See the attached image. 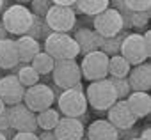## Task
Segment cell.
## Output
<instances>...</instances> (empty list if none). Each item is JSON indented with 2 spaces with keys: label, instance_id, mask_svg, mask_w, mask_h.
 Wrapping results in <instances>:
<instances>
[{
  "label": "cell",
  "instance_id": "25",
  "mask_svg": "<svg viewBox=\"0 0 151 140\" xmlns=\"http://www.w3.org/2000/svg\"><path fill=\"white\" fill-rule=\"evenodd\" d=\"M30 66L34 67V71L39 75V76H46V75H50L52 71H53V67H55V60L48 55V53H45L43 50L34 57V60L30 62Z\"/></svg>",
  "mask_w": 151,
  "mask_h": 140
},
{
  "label": "cell",
  "instance_id": "36",
  "mask_svg": "<svg viewBox=\"0 0 151 140\" xmlns=\"http://www.w3.org/2000/svg\"><path fill=\"white\" fill-rule=\"evenodd\" d=\"M4 39H9V34L6 32V29H4V25H2V21H0V41H4Z\"/></svg>",
  "mask_w": 151,
  "mask_h": 140
},
{
  "label": "cell",
  "instance_id": "2",
  "mask_svg": "<svg viewBox=\"0 0 151 140\" xmlns=\"http://www.w3.org/2000/svg\"><path fill=\"white\" fill-rule=\"evenodd\" d=\"M57 112L60 114V117H69V119H80L87 114V99L82 84H78L73 89L59 92Z\"/></svg>",
  "mask_w": 151,
  "mask_h": 140
},
{
  "label": "cell",
  "instance_id": "38",
  "mask_svg": "<svg viewBox=\"0 0 151 140\" xmlns=\"http://www.w3.org/2000/svg\"><path fill=\"white\" fill-rule=\"evenodd\" d=\"M6 108H7V106L4 105V101H2V99H0V115H2V114L6 112Z\"/></svg>",
  "mask_w": 151,
  "mask_h": 140
},
{
  "label": "cell",
  "instance_id": "13",
  "mask_svg": "<svg viewBox=\"0 0 151 140\" xmlns=\"http://www.w3.org/2000/svg\"><path fill=\"white\" fill-rule=\"evenodd\" d=\"M25 89L18 82L16 76L13 75H4L0 76V99L4 101L6 106H14L23 103Z\"/></svg>",
  "mask_w": 151,
  "mask_h": 140
},
{
  "label": "cell",
  "instance_id": "23",
  "mask_svg": "<svg viewBox=\"0 0 151 140\" xmlns=\"http://www.w3.org/2000/svg\"><path fill=\"white\" fill-rule=\"evenodd\" d=\"M59 121H60V114L55 108H46L36 114V122H37V128H41V131H53Z\"/></svg>",
  "mask_w": 151,
  "mask_h": 140
},
{
  "label": "cell",
  "instance_id": "17",
  "mask_svg": "<svg viewBox=\"0 0 151 140\" xmlns=\"http://www.w3.org/2000/svg\"><path fill=\"white\" fill-rule=\"evenodd\" d=\"M16 43V51H18V60L20 64H30L34 60V57L41 51V44L39 41L29 37V36H20L14 39Z\"/></svg>",
  "mask_w": 151,
  "mask_h": 140
},
{
  "label": "cell",
  "instance_id": "5",
  "mask_svg": "<svg viewBox=\"0 0 151 140\" xmlns=\"http://www.w3.org/2000/svg\"><path fill=\"white\" fill-rule=\"evenodd\" d=\"M45 53H48L53 60H75L80 55V50L69 34H55L52 32L45 39Z\"/></svg>",
  "mask_w": 151,
  "mask_h": 140
},
{
  "label": "cell",
  "instance_id": "31",
  "mask_svg": "<svg viewBox=\"0 0 151 140\" xmlns=\"http://www.w3.org/2000/svg\"><path fill=\"white\" fill-rule=\"evenodd\" d=\"M43 25H45V21L41 20V18H32V23H30V27H29V30H27V34L25 36H29V37H32V39H41V36H43Z\"/></svg>",
  "mask_w": 151,
  "mask_h": 140
},
{
  "label": "cell",
  "instance_id": "30",
  "mask_svg": "<svg viewBox=\"0 0 151 140\" xmlns=\"http://www.w3.org/2000/svg\"><path fill=\"white\" fill-rule=\"evenodd\" d=\"M50 6H52V2H48V0H34V2L30 4V13H32V16L43 20L45 14L48 13Z\"/></svg>",
  "mask_w": 151,
  "mask_h": 140
},
{
  "label": "cell",
  "instance_id": "22",
  "mask_svg": "<svg viewBox=\"0 0 151 140\" xmlns=\"http://www.w3.org/2000/svg\"><path fill=\"white\" fill-rule=\"evenodd\" d=\"M121 18H123V29L128 30V29H146L147 21H149V13H132L128 11L126 7H123L119 11Z\"/></svg>",
  "mask_w": 151,
  "mask_h": 140
},
{
  "label": "cell",
  "instance_id": "16",
  "mask_svg": "<svg viewBox=\"0 0 151 140\" xmlns=\"http://www.w3.org/2000/svg\"><path fill=\"white\" fill-rule=\"evenodd\" d=\"M73 39L77 43L80 53H84V55H87L91 51H98L103 43V37H100L93 29H87V27H78L75 30Z\"/></svg>",
  "mask_w": 151,
  "mask_h": 140
},
{
  "label": "cell",
  "instance_id": "19",
  "mask_svg": "<svg viewBox=\"0 0 151 140\" xmlns=\"http://www.w3.org/2000/svg\"><path fill=\"white\" fill-rule=\"evenodd\" d=\"M124 101H126L128 108L132 110V114L137 117V121L149 115V110H151L149 92H130V96Z\"/></svg>",
  "mask_w": 151,
  "mask_h": 140
},
{
  "label": "cell",
  "instance_id": "26",
  "mask_svg": "<svg viewBox=\"0 0 151 140\" xmlns=\"http://www.w3.org/2000/svg\"><path fill=\"white\" fill-rule=\"evenodd\" d=\"M16 78H18V82L22 84L23 89H29V87H32V85H36V84L41 82V76L34 71V67H32L30 64H25V66L20 64L18 73H16Z\"/></svg>",
  "mask_w": 151,
  "mask_h": 140
},
{
  "label": "cell",
  "instance_id": "24",
  "mask_svg": "<svg viewBox=\"0 0 151 140\" xmlns=\"http://www.w3.org/2000/svg\"><path fill=\"white\" fill-rule=\"evenodd\" d=\"M130 69L132 66L121 55L109 57V78H126Z\"/></svg>",
  "mask_w": 151,
  "mask_h": 140
},
{
  "label": "cell",
  "instance_id": "14",
  "mask_svg": "<svg viewBox=\"0 0 151 140\" xmlns=\"http://www.w3.org/2000/svg\"><path fill=\"white\" fill-rule=\"evenodd\" d=\"M53 135L57 140H82L86 135V128L80 119L60 117L59 124L53 129Z\"/></svg>",
  "mask_w": 151,
  "mask_h": 140
},
{
  "label": "cell",
  "instance_id": "37",
  "mask_svg": "<svg viewBox=\"0 0 151 140\" xmlns=\"http://www.w3.org/2000/svg\"><path fill=\"white\" fill-rule=\"evenodd\" d=\"M7 7V2H4V0H0V13H4V9Z\"/></svg>",
  "mask_w": 151,
  "mask_h": 140
},
{
  "label": "cell",
  "instance_id": "1",
  "mask_svg": "<svg viewBox=\"0 0 151 140\" xmlns=\"http://www.w3.org/2000/svg\"><path fill=\"white\" fill-rule=\"evenodd\" d=\"M119 55L130 66L144 64L151 55V32L149 30H146L144 34L130 32L121 43Z\"/></svg>",
  "mask_w": 151,
  "mask_h": 140
},
{
  "label": "cell",
  "instance_id": "12",
  "mask_svg": "<svg viewBox=\"0 0 151 140\" xmlns=\"http://www.w3.org/2000/svg\"><path fill=\"white\" fill-rule=\"evenodd\" d=\"M107 121L117 129V131H126L135 128L137 124V117L132 114V110L128 108L126 101H116L109 110H107Z\"/></svg>",
  "mask_w": 151,
  "mask_h": 140
},
{
  "label": "cell",
  "instance_id": "41",
  "mask_svg": "<svg viewBox=\"0 0 151 140\" xmlns=\"http://www.w3.org/2000/svg\"><path fill=\"white\" fill-rule=\"evenodd\" d=\"M82 140H87V138H82Z\"/></svg>",
  "mask_w": 151,
  "mask_h": 140
},
{
  "label": "cell",
  "instance_id": "27",
  "mask_svg": "<svg viewBox=\"0 0 151 140\" xmlns=\"http://www.w3.org/2000/svg\"><path fill=\"white\" fill-rule=\"evenodd\" d=\"M128 34H130L128 30H123V32H119V34H117V36H114V37L103 39L100 51H103L107 57H114V55H119V48H121V43H123V39H124Z\"/></svg>",
  "mask_w": 151,
  "mask_h": 140
},
{
  "label": "cell",
  "instance_id": "39",
  "mask_svg": "<svg viewBox=\"0 0 151 140\" xmlns=\"http://www.w3.org/2000/svg\"><path fill=\"white\" fill-rule=\"evenodd\" d=\"M0 140H7V138H6V136H4L2 133H0Z\"/></svg>",
  "mask_w": 151,
  "mask_h": 140
},
{
  "label": "cell",
  "instance_id": "6",
  "mask_svg": "<svg viewBox=\"0 0 151 140\" xmlns=\"http://www.w3.org/2000/svg\"><path fill=\"white\" fill-rule=\"evenodd\" d=\"M52 82L57 89L68 91L82 84V73L77 60H55L52 71Z\"/></svg>",
  "mask_w": 151,
  "mask_h": 140
},
{
  "label": "cell",
  "instance_id": "33",
  "mask_svg": "<svg viewBox=\"0 0 151 140\" xmlns=\"http://www.w3.org/2000/svg\"><path fill=\"white\" fill-rule=\"evenodd\" d=\"M52 4L57 7H75V0H53Z\"/></svg>",
  "mask_w": 151,
  "mask_h": 140
},
{
  "label": "cell",
  "instance_id": "8",
  "mask_svg": "<svg viewBox=\"0 0 151 140\" xmlns=\"http://www.w3.org/2000/svg\"><path fill=\"white\" fill-rule=\"evenodd\" d=\"M78 66H80L82 78H86L87 82H98L109 78V57L100 50L84 55Z\"/></svg>",
  "mask_w": 151,
  "mask_h": 140
},
{
  "label": "cell",
  "instance_id": "18",
  "mask_svg": "<svg viewBox=\"0 0 151 140\" xmlns=\"http://www.w3.org/2000/svg\"><path fill=\"white\" fill-rule=\"evenodd\" d=\"M87 140H117V129L107 119H96L87 128Z\"/></svg>",
  "mask_w": 151,
  "mask_h": 140
},
{
  "label": "cell",
  "instance_id": "4",
  "mask_svg": "<svg viewBox=\"0 0 151 140\" xmlns=\"http://www.w3.org/2000/svg\"><path fill=\"white\" fill-rule=\"evenodd\" d=\"M84 94H86V99H87V106H91L94 112H107L117 101L116 91H114L109 78L91 82L87 85V89L84 91Z\"/></svg>",
  "mask_w": 151,
  "mask_h": 140
},
{
  "label": "cell",
  "instance_id": "34",
  "mask_svg": "<svg viewBox=\"0 0 151 140\" xmlns=\"http://www.w3.org/2000/svg\"><path fill=\"white\" fill-rule=\"evenodd\" d=\"M37 135V140H57L53 131H41V133H36Z\"/></svg>",
  "mask_w": 151,
  "mask_h": 140
},
{
  "label": "cell",
  "instance_id": "15",
  "mask_svg": "<svg viewBox=\"0 0 151 140\" xmlns=\"http://www.w3.org/2000/svg\"><path fill=\"white\" fill-rule=\"evenodd\" d=\"M132 92H147L151 87V66L147 62L133 66L126 76Z\"/></svg>",
  "mask_w": 151,
  "mask_h": 140
},
{
  "label": "cell",
  "instance_id": "7",
  "mask_svg": "<svg viewBox=\"0 0 151 140\" xmlns=\"http://www.w3.org/2000/svg\"><path fill=\"white\" fill-rule=\"evenodd\" d=\"M43 21L55 34H69L77 25V13L75 7H57L52 4Z\"/></svg>",
  "mask_w": 151,
  "mask_h": 140
},
{
  "label": "cell",
  "instance_id": "3",
  "mask_svg": "<svg viewBox=\"0 0 151 140\" xmlns=\"http://www.w3.org/2000/svg\"><path fill=\"white\" fill-rule=\"evenodd\" d=\"M32 18L34 16L25 4H11L4 9L0 21H2V25L9 36L20 37V36L27 34V30L32 23Z\"/></svg>",
  "mask_w": 151,
  "mask_h": 140
},
{
  "label": "cell",
  "instance_id": "40",
  "mask_svg": "<svg viewBox=\"0 0 151 140\" xmlns=\"http://www.w3.org/2000/svg\"><path fill=\"white\" fill-rule=\"evenodd\" d=\"M132 140H139V138H132Z\"/></svg>",
  "mask_w": 151,
  "mask_h": 140
},
{
  "label": "cell",
  "instance_id": "11",
  "mask_svg": "<svg viewBox=\"0 0 151 140\" xmlns=\"http://www.w3.org/2000/svg\"><path fill=\"white\" fill-rule=\"evenodd\" d=\"M6 112L9 117V126L14 133H36L37 131L36 114L30 112L23 103L14 105V106H7Z\"/></svg>",
  "mask_w": 151,
  "mask_h": 140
},
{
  "label": "cell",
  "instance_id": "28",
  "mask_svg": "<svg viewBox=\"0 0 151 140\" xmlns=\"http://www.w3.org/2000/svg\"><path fill=\"white\" fill-rule=\"evenodd\" d=\"M114 91H116V96H117V101H124L128 96H130V85H128V80L126 78H109Z\"/></svg>",
  "mask_w": 151,
  "mask_h": 140
},
{
  "label": "cell",
  "instance_id": "21",
  "mask_svg": "<svg viewBox=\"0 0 151 140\" xmlns=\"http://www.w3.org/2000/svg\"><path fill=\"white\" fill-rule=\"evenodd\" d=\"M109 7H110L109 0H77L75 2V13L77 14L80 13V14L89 16V18L98 16L100 13H103Z\"/></svg>",
  "mask_w": 151,
  "mask_h": 140
},
{
  "label": "cell",
  "instance_id": "29",
  "mask_svg": "<svg viewBox=\"0 0 151 140\" xmlns=\"http://www.w3.org/2000/svg\"><path fill=\"white\" fill-rule=\"evenodd\" d=\"M124 7L132 13H149L151 2L149 0H124Z\"/></svg>",
  "mask_w": 151,
  "mask_h": 140
},
{
  "label": "cell",
  "instance_id": "9",
  "mask_svg": "<svg viewBox=\"0 0 151 140\" xmlns=\"http://www.w3.org/2000/svg\"><path fill=\"white\" fill-rule=\"evenodd\" d=\"M53 101H55V92H53L52 85H46V84L39 82V84L25 89L23 105L34 114H39L46 108H52Z\"/></svg>",
  "mask_w": 151,
  "mask_h": 140
},
{
  "label": "cell",
  "instance_id": "35",
  "mask_svg": "<svg viewBox=\"0 0 151 140\" xmlns=\"http://www.w3.org/2000/svg\"><path fill=\"white\" fill-rule=\"evenodd\" d=\"M137 138H139V140H151V129H149V128H144V129L139 133Z\"/></svg>",
  "mask_w": 151,
  "mask_h": 140
},
{
  "label": "cell",
  "instance_id": "10",
  "mask_svg": "<svg viewBox=\"0 0 151 140\" xmlns=\"http://www.w3.org/2000/svg\"><path fill=\"white\" fill-rule=\"evenodd\" d=\"M93 30L103 39L114 37V36H117L119 32L124 30L123 29V18L116 9L109 7V9H105L103 13H100L98 16L93 18Z\"/></svg>",
  "mask_w": 151,
  "mask_h": 140
},
{
  "label": "cell",
  "instance_id": "20",
  "mask_svg": "<svg viewBox=\"0 0 151 140\" xmlns=\"http://www.w3.org/2000/svg\"><path fill=\"white\" fill-rule=\"evenodd\" d=\"M20 64L18 60V51H16V43L14 39H4L0 41V69L9 71Z\"/></svg>",
  "mask_w": 151,
  "mask_h": 140
},
{
  "label": "cell",
  "instance_id": "32",
  "mask_svg": "<svg viewBox=\"0 0 151 140\" xmlns=\"http://www.w3.org/2000/svg\"><path fill=\"white\" fill-rule=\"evenodd\" d=\"M11 140H37L36 133H14Z\"/></svg>",
  "mask_w": 151,
  "mask_h": 140
}]
</instances>
